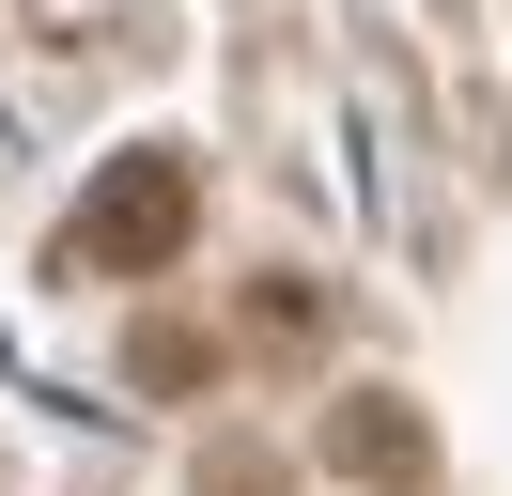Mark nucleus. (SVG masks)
<instances>
[{
	"label": "nucleus",
	"mask_w": 512,
	"mask_h": 496,
	"mask_svg": "<svg viewBox=\"0 0 512 496\" xmlns=\"http://www.w3.org/2000/svg\"><path fill=\"white\" fill-rule=\"evenodd\" d=\"M326 465H342V481H373V496H404L419 465H435V419H419V403H388V388H357L342 419H326Z\"/></svg>",
	"instance_id": "2"
},
{
	"label": "nucleus",
	"mask_w": 512,
	"mask_h": 496,
	"mask_svg": "<svg viewBox=\"0 0 512 496\" xmlns=\"http://www.w3.org/2000/svg\"><path fill=\"white\" fill-rule=\"evenodd\" d=\"M187 233H202V171L171 140H140V155H109L94 202L63 217V279H156Z\"/></svg>",
	"instance_id": "1"
},
{
	"label": "nucleus",
	"mask_w": 512,
	"mask_h": 496,
	"mask_svg": "<svg viewBox=\"0 0 512 496\" xmlns=\"http://www.w3.org/2000/svg\"><path fill=\"white\" fill-rule=\"evenodd\" d=\"M125 372H140V388H202V326H140Z\"/></svg>",
	"instance_id": "3"
}]
</instances>
